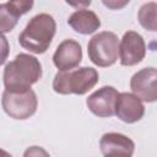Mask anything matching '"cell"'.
Returning <instances> with one entry per match:
<instances>
[{"mask_svg": "<svg viewBox=\"0 0 157 157\" xmlns=\"http://www.w3.org/2000/svg\"><path fill=\"white\" fill-rule=\"evenodd\" d=\"M43 75L40 61L26 53H20L4 69V86L10 92H26L37 83Z\"/></svg>", "mask_w": 157, "mask_h": 157, "instance_id": "1", "label": "cell"}, {"mask_svg": "<svg viewBox=\"0 0 157 157\" xmlns=\"http://www.w3.org/2000/svg\"><path fill=\"white\" fill-rule=\"evenodd\" d=\"M56 32V22L49 13L33 16L18 36L20 45L34 54H43L48 50Z\"/></svg>", "mask_w": 157, "mask_h": 157, "instance_id": "2", "label": "cell"}, {"mask_svg": "<svg viewBox=\"0 0 157 157\" xmlns=\"http://www.w3.org/2000/svg\"><path fill=\"white\" fill-rule=\"evenodd\" d=\"M99 80L94 67L82 66L70 71H59L53 80V90L59 94H85L91 91Z\"/></svg>", "mask_w": 157, "mask_h": 157, "instance_id": "3", "label": "cell"}, {"mask_svg": "<svg viewBox=\"0 0 157 157\" xmlns=\"http://www.w3.org/2000/svg\"><path fill=\"white\" fill-rule=\"evenodd\" d=\"M88 59L99 67L115 64L119 55V38L114 32L103 31L94 34L87 44Z\"/></svg>", "mask_w": 157, "mask_h": 157, "instance_id": "4", "label": "cell"}, {"mask_svg": "<svg viewBox=\"0 0 157 157\" xmlns=\"http://www.w3.org/2000/svg\"><path fill=\"white\" fill-rule=\"evenodd\" d=\"M1 105L10 118L26 120L37 112L38 98L33 90L26 92H10L5 90L1 97Z\"/></svg>", "mask_w": 157, "mask_h": 157, "instance_id": "5", "label": "cell"}, {"mask_svg": "<svg viewBox=\"0 0 157 157\" xmlns=\"http://www.w3.org/2000/svg\"><path fill=\"white\" fill-rule=\"evenodd\" d=\"M146 55V43L144 37L135 32L128 31L119 42V60L123 66H134L141 63Z\"/></svg>", "mask_w": 157, "mask_h": 157, "instance_id": "6", "label": "cell"}, {"mask_svg": "<svg viewBox=\"0 0 157 157\" xmlns=\"http://www.w3.org/2000/svg\"><path fill=\"white\" fill-rule=\"evenodd\" d=\"M157 70L153 66L144 67L135 72L130 78V88L132 94L141 102L153 103L157 99Z\"/></svg>", "mask_w": 157, "mask_h": 157, "instance_id": "7", "label": "cell"}, {"mask_svg": "<svg viewBox=\"0 0 157 157\" xmlns=\"http://www.w3.org/2000/svg\"><path fill=\"white\" fill-rule=\"evenodd\" d=\"M119 92L113 86H103L91 93L86 99L88 110L98 118H110L114 115Z\"/></svg>", "mask_w": 157, "mask_h": 157, "instance_id": "8", "label": "cell"}, {"mask_svg": "<svg viewBox=\"0 0 157 157\" xmlns=\"http://www.w3.org/2000/svg\"><path fill=\"white\" fill-rule=\"evenodd\" d=\"M82 61L81 44L75 39H64L53 54V63L59 71L76 69Z\"/></svg>", "mask_w": 157, "mask_h": 157, "instance_id": "9", "label": "cell"}, {"mask_svg": "<svg viewBox=\"0 0 157 157\" xmlns=\"http://www.w3.org/2000/svg\"><path fill=\"white\" fill-rule=\"evenodd\" d=\"M144 114L145 105L136 96L129 92L119 93L114 115H117L121 121L126 124H134L140 121L144 118Z\"/></svg>", "mask_w": 157, "mask_h": 157, "instance_id": "10", "label": "cell"}, {"mask_svg": "<svg viewBox=\"0 0 157 157\" xmlns=\"http://www.w3.org/2000/svg\"><path fill=\"white\" fill-rule=\"evenodd\" d=\"M99 147L103 156H129L135 151V142L120 132H105L99 140Z\"/></svg>", "mask_w": 157, "mask_h": 157, "instance_id": "11", "label": "cell"}, {"mask_svg": "<svg viewBox=\"0 0 157 157\" xmlns=\"http://www.w3.org/2000/svg\"><path fill=\"white\" fill-rule=\"evenodd\" d=\"M34 2L33 1H7L0 4V33H7L11 32L17 22L18 18L27 13L32 7Z\"/></svg>", "mask_w": 157, "mask_h": 157, "instance_id": "12", "label": "cell"}, {"mask_svg": "<svg viewBox=\"0 0 157 157\" xmlns=\"http://www.w3.org/2000/svg\"><path fill=\"white\" fill-rule=\"evenodd\" d=\"M67 25L80 34H92L101 27V20L97 13L88 9H78L70 15Z\"/></svg>", "mask_w": 157, "mask_h": 157, "instance_id": "13", "label": "cell"}, {"mask_svg": "<svg viewBox=\"0 0 157 157\" xmlns=\"http://www.w3.org/2000/svg\"><path fill=\"white\" fill-rule=\"evenodd\" d=\"M157 4L155 1H150L144 4L137 12V20L140 22V25L145 28L148 29L151 32H156L157 31Z\"/></svg>", "mask_w": 157, "mask_h": 157, "instance_id": "14", "label": "cell"}, {"mask_svg": "<svg viewBox=\"0 0 157 157\" xmlns=\"http://www.w3.org/2000/svg\"><path fill=\"white\" fill-rule=\"evenodd\" d=\"M22 157H50V155L42 146H29L25 150Z\"/></svg>", "mask_w": 157, "mask_h": 157, "instance_id": "15", "label": "cell"}, {"mask_svg": "<svg viewBox=\"0 0 157 157\" xmlns=\"http://www.w3.org/2000/svg\"><path fill=\"white\" fill-rule=\"evenodd\" d=\"M9 53H10V44L6 37L2 33H0V65H2L6 61Z\"/></svg>", "mask_w": 157, "mask_h": 157, "instance_id": "16", "label": "cell"}, {"mask_svg": "<svg viewBox=\"0 0 157 157\" xmlns=\"http://www.w3.org/2000/svg\"><path fill=\"white\" fill-rule=\"evenodd\" d=\"M126 4H129V1H123V2H117V1H103V5L113 9V10H118L123 6H125Z\"/></svg>", "mask_w": 157, "mask_h": 157, "instance_id": "17", "label": "cell"}, {"mask_svg": "<svg viewBox=\"0 0 157 157\" xmlns=\"http://www.w3.org/2000/svg\"><path fill=\"white\" fill-rule=\"evenodd\" d=\"M0 157H12L7 151H5V150H2V148H0Z\"/></svg>", "mask_w": 157, "mask_h": 157, "instance_id": "18", "label": "cell"}, {"mask_svg": "<svg viewBox=\"0 0 157 157\" xmlns=\"http://www.w3.org/2000/svg\"><path fill=\"white\" fill-rule=\"evenodd\" d=\"M104 157H129V156H104Z\"/></svg>", "mask_w": 157, "mask_h": 157, "instance_id": "19", "label": "cell"}]
</instances>
